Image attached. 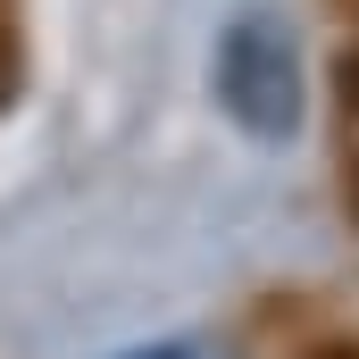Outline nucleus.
<instances>
[{
	"label": "nucleus",
	"mask_w": 359,
	"mask_h": 359,
	"mask_svg": "<svg viewBox=\"0 0 359 359\" xmlns=\"http://www.w3.org/2000/svg\"><path fill=\"white\" fill-rule=\"evenodd\" d=\"M209 84H217V109L251 142H292L301 134V50L276 17H234L217 34Z\"/></svg>",
	"instance_id": "1"
},
{
	"label": "nucleus",
	"mask_w": 359,
	"mask_h": 359,
	"mask_svg": "<svg viewBox=\"0 0 359 359\" xmlns=\"http://www.w3.org/2000/svg\"><path fill=\"white\" fill-rule=\"evenodd\" d=\"M117 359H234L226 343H201V334H176V343H151V351H117Z\"/></svg>",
	"instance_id": "2"
}]
</instances>
